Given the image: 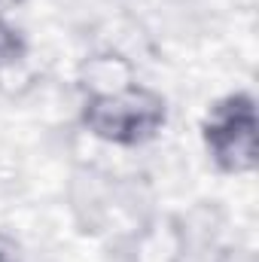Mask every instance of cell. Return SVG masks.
<instances>
[{
	"instance_id": "cell-1",
	"label": "cell",
	"mask_w": 259,
	"mask_h": 262,
	"mask_svg": "<svg viewBox=\"0 0 259 262\" xmlns=\"http://www.w3.org/2000/svg\"><path fill=\"white\" fill-rule=\"evenodd\" d=\"M165 122V101L140 85L95 92L85 101V125L113 143L149 140Z\"/></svg>"
},
{
	"instance_id": "cell-4",
	"label": "cell",
	"mask_w": 259,
	"mask_h": 262,
	"mask_svg": "<svg viewBox=\"0 0 259 262\" xmlns=\"http://www.w3.org/2000/svg\"><path fill=\"white\" fill-rule=\"evenodd\" d=\"M0 262H18V250L6 235H0Z\"/></svg>"
},
{
	"instance_id": "cell-3",
	"label": "cell",
	"mask_w": 259,
	"mask_h": 262,
	"mask_svg": "<svg viewBox=\"0 0 259 262\" xmlns=\"http://www.w3.org/2000/svg\"><path fill=\"white\" fill-rule=\"evenodd\" d=\"M18 55H21V43H18L15 31L6 21H0V61H15Z\"/></svg>"
},
{
	"instance_id": "cell-2",
	"label": "cell",
	"mask_w": 259,
	"mask_h": 262,
	"mask_svg": "<svg viewBox=\"0 0 259 262\" xmlns=\"http://www.w3.org/2000/svg\"><path fill=\"white\" fill-rule=\"evenodd\" d=\"M204 143L223 171H250L256 165V107L250 95H229L220 101L207 122Z\"/></svg>"
}]
</instances>
